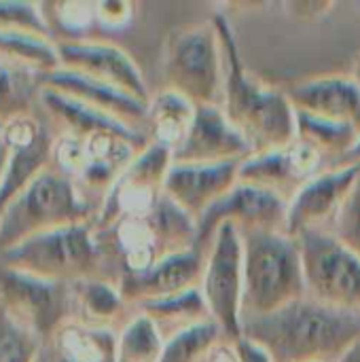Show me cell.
<instances>
[{
    "label": "cell",
    "mask_w": 360,
    "mask_h": 362,
    "mask_svg": "<svg viewBox=\"0 0 360 362\" xmlns=\"http://www.w3.org/2000/svg\"><path fill=\"white\" fill-rule=\"evenodd\" d=\"M212 23L221 38L225 81L221 108L242 132L252 153L282 148L295 142V106L286 91L274 89L257 78L244 64L236 40V30L225 15H214Z\"/></svg>",
    "instance_id": "1"
},
{
    "label": "cell",
    "mask_w": 360,
    "mask_h": 362,
    "mask_svg": "<svg viewBox=\"0 0 360 362\" xmlns=\"http://www.w3.org/2000/svg\"><path fill=\"white\" fill-rule=\"evenodd\" d=\"M242 335L276 362H337L360 339V316L303 297L269 316L244 320Z\"/></svg>",
    "instance_id": "2"
},
{
    "label": "cell",
    "mask_w": 360,
    "mask_h": 362,
    "mask_svg": "<svg viewBox=\"0 0 360 362\" xmlns=\"http://www.w3.org/2000/svg\"><path fill=\"white\" fill-rule=\"evenodd\" d=\"M244 250L242 318L269 316L306 297L301 250L293 235L272 229H238Z\"/></svg>",
    "instance_id": "3"
},
{
    "label": "cell",
    "mask_w": 360,
    "mask_h": 362,
    "mask_svg": "<svg viewBox=\"0 0 360 362\" xmlns=\"http://www.w3.org/2000/svg\"><path fill=\"white\" fill-rule=\"evenodd\" d=\"M93 216L95 210L79 185L49 165L2 212L0 252L40 231L87 223Z\"/></svg>",
    "instance_id": "4"
},
{
    "label": "cell",
    "mask_w": 360,
    "mask_h": 362,
    "mask_svg": "<svg viewBox=\"0 0 360 362\" xmlns=\"http://www.w3.org/2000/svg\"><path fill=\"white\" fill-rule=\"evenodd\" d=\"M98 235L93 221L40 231L2 250V265L70 284L98 278L104 257Z\"/></svg>",
    "instance_id": "5"
},
{
    "label": "cell",
    "mask_w": 360,
    "mask_h": 362,
    "mask_svg": "<svg viewBox=\"0 0 360 362\" xmlns=\"http://www.w3.org/2000/svg\"><path fill=\"white\" fill-rule=\"evenodd\" d=\"M161 68L168 89L185 95L195 106H221L225 64L212 21L172 30L163 45Z\"/></svg>",
    "instance_id": "6"
},
{
    "label": "cell",
    "mask_w": 360,
    "mask_h": 362,
    "mask_svg": "<svg viewBox=\"0 0 360 362\" xmlns=\"http://www.w3.org/2000/svg\"><path fill=\"white\" fill-rule=\"evenodd\" d=\"M306 278V297L360 316V257L333 231L308 229L295 235Z\"/></svg>",
    "instance_id": "7"
},
{
    "label": "cell",
    "mask_w": 360,
    "mask_h": 362,
    "mask_svg": "<svg viewBox=\"0 0 360 362\" xmlns=\"http://www.w3.org/2000/svg\"><path fill=\"white\" fill-rule=\"evenodd\" d=\"M0 308L40 341L53 339L74 318L72 284L0 263Z\"/></svg>",
    "instance_id": "8"
},
{
    "label": "cell",
    "mask_w": 360,
    "mask_h": 362,
    "mask_svg": "<svg viewBox=\"0 0 360 362\" xmlns=\"http://www.w3.org/2000/svg\"><path fill=\"white\" fill-rule=\"evenodd\" d=\"M199 291L206 299L210 318L223 329L229 341L244 333V250L238 227L221 225L208 246Z\"/></svg>",
    "instance_id": "9"
},
{
    "label": "cell",
    "mask_w": 360,
    "mask_h": 362,
    "mask_svg": "<svg viewBox=\"0 0 360 362\" xmlns=\"http://www.w3.org/2000/svg\"><path fill=\"white\" fill-rule=\"evenodd\" d=\"M172 165V151L151 142L117 178L93 216L95 231H108L119 221L149 216L163 195V182Z\"/></svg>",
    "instance_id": "10"
},
{
    "label": "cell",
    "mask_w": 360,
    "mask_h": 362,
    "mask_svg": "<svg viewBox=\"0 0 360 362\" xmlns=\"http://www.w3.org/2000/svg\"><path fill=\"white\" fill-rule=\"evenodd\" d=\"M289 199L276 191L255 185L238 182L216 204H212L197 218V248L208 250L216 229L221 225H233L238 229H272L286 231Z\"/></svg>",
    "instance_id": "11"
},
{
    "label": "cell",
    "mask_w": 360,
    "mask_h": 362,
    "mask_svg": "<svg viewBox=\"0 0 360 362\" xmlns=\"http://www.w3.org/2000/svg\"><path fill=\"white\" fill-rule=\"evenodd\" d=\"M359 172L360 163H337L306 180L289 199L286 233L295 238L308 229L331 231Z\"/></svg>",
    "instance_id": "12"
},
{
    "label": "cell",
    "mask_w": 360,
    "mask_h": 362,
    "mask_svg": "<svg viewBox=\"0 0 360 362\" xmlns=\"http://www.w3.org/2000/svg\"><path fill=\"white\" fill-rule=\"evenodd\" d=\"M57 53L62 68L79 70L83 74L110 83L146 104L153 98L140 66L119 45L106 40L66 38L57 42Z\"/></svg>",
    "instance_id": "13"
},
{
    "label": "cell",
    "mask_w": 360,
    "mask_h": 362,
    "mask_svg": "<svg viewBox=\"0 0 360 362\" xmlns=\"http://www.w3.org/2000/svg\"><path fill=\"white\" fill-rule=\"evenodd\" d=\"M2 138L11 146V159L0 185V216L6 206L53 163V144L45 125L30 115L4 123Z\"/></svg>",
    "instance_id": "14"
},
{
    "label": "cell",
    "mask_w": 360,
    "mask_h": 362,
    "mask_svg": "<svg viewBox=\"0 0 360 362\" xmlns=\"http://www.w3.org/2000/svg\"><path fill=\"white\" fill-rule=\"evenodd\" d=\"M206 252L197 246L168 255L138 274H121L119 291L127 303H146L180 295L202 284Z\"/></svg>",
    "instance_id": "15"
},
{
    "label": "cell",
    "mask_w": 360,
    "mask_h": 362,
    "mask_svg": "<svg viewBox=\"0 0 360 362\" xmlns=\"http://www.w3.org/2000/svg\"><path fill=\"white\" fill-rule=\"evenodd\" d=\"M252 155V146L242 132L225 117L216 104L195 106L193 125L182 144L172 151L176 163H219L242 161Z\"/></svg>",
    "instance_id": "16"
},
{
    "label": "cell",
    "mask_w": 360,
    "mask_h": 362,
    "mask_svg": "<svg viewBox=\"0 0 360 362\" xmlns=\"http://www.w3.org/2000/svg\"><path fill=\"white\" fill-rule=\"evenodd\" d=\"M244 161V159H242ZM242 161L219 163H176L172 161L163 193L195 221L238 185Z\"/></svg>",
    "instance_id": "17"
},
{
    "label": "cell",
    "mask_w": 360,
    "mask_h": 362,
    "mask_svg": "<svg viewBox=\"0 0 360 362\" xmlns=\"http://www.w3.org/2000/svg\"><path fill=\"white\" fill-rule=\"evenodd\" d=\"M297 110L350 123L360 132V85L352 74H327L293 83L286 89Z\"/></svg>",
    "instance_id": "18"
},
{
    "label": "cell",
    "mask_w": 360,
    "mask_h": 362,
    "mask_svg": "<svg viewBox=\"0 0 360 362\" xmlns=\"http://www.w3.org/2000/svg\"><path fill=\"white\" fill-rule=\"evenodd\" d=\"M36 95H38L45 112L51 115L64 127V134H72L79 138H87L93 134H117V136L132 140L140 148H146L151 144V140L144 138V134L138 132L134 125L87 104V102H81L64 91H57L53 87H38Z\"/></svg>",
    "instance_id": "19"
},
{
    "label": "cell",
    "mask_w": 360,
    "mask_h": 362,
    "mask_svg": "<svg viewBox=\"0 0 360 362\" xmlns=\"http://www.w3.org/2000/svg\"><path fill=\"white\" fill-rule=\"evenodd\" d=\"M38 87H53L57 91H64L81 102H87L129 125L136 127L138 121H146L149 117V104L134 98L132 93L104 83L100 78H93L89 74H83L79 70L70 68H57L49 74H42L38 78Z\"/></svg>",
    "instance_id": "20"
},
{
    "label": "cell",
    "mask_w": 360,
    "mask_h": 362,
    "mask_svg": "<svg viewBox=\"0 0 360 362\" xmlns=\"http://www.w3.org/2000/svg\"><path fill=\"white\" fill-rule=\"evenodd\" d=\"M57 356L68 362H117L119 335L112 329L68 320L53 337Z\"/></svg>",
    "instance_id": "21"
},
{
    "label": "cell",
    "mask_w": 360,
    "mask_h": 362,
    "mask_svg": "<svg viewBox=\"0 0 360 362\" xmlns=\"http://www.w3.org/2000/svg\"><path fill=\"white\" fill-rule=\"evenodd\" d=\"M238 182L269 189L291 199V195L303 185L293 163L291 144L282 148H272L263 153H252L240 163Z\"/></svg>",
    "instance_id": "22"
},
{
    "label": "cell",
    "mask_w": 360,
    "mask_h": 362,
    "mask_svg": "<svg viewBox=\"0 0 360 362\" xmlns=\"http://www.w3.org/2000/svg\"><path fill=\"white\" fill-rule=\"evenodd\" d=\"M195 119V104L185 95L161 89L149 102V125H151V142L166 146L168 151H176L187 138Z\"/></svg>",
    "instance_id": "23"
},
{
    "label": "cell",
    "mask_w": 360,
    "mask_h": 362,
    "mask_svg": "<svg viewBox=\"0 0 360 362\" xmlns=\"http://www.w3.org/2000/svg\"><path fill=\"white\" fill-rule=\"evenodd\" d=\"M0 57L38 78L62 68L57 42L45 34L19 28H0Z\"/></svg>",
    "instance_id": "24"
},
{
    "label": "cell",
    "mask_w": 360,
    "mask_h": 362,
    "mask_svg": "<svg viewBox=\"0 0 360 362\" xmlns=\"http://www.w3.org/2000/svg\"><path fill=\"white\" fill-rule=\"evenodd\" d=\"M72 303L74 320L104 329H112L127 305L119 286L102 278L72 282Z\"/></svg>",
    "instance_id": "25"
},
{
    "label": "cell",
    "mask_w": 360,
    "mask_h": 362,
    "mask_svg": "<svg viewBox=\"0 0 360 362\" xmlns=\"http://www.w3.org/2000/svg\"><path fill=\"white\" fill-rule=\"evenodd\" d=\"M138 312L149 316L159 331L163 333V337H172L174 333L189 329L193 325L212 320L206 299L197 288H189L180 295L174 297H166V299H155V301H146L138 305Z\"/></svg>",
    "instance_id": "26"
},
{
    "label": "cell",
    "mask_w": 360,
    "mask_h": 362,
    "mask_svg": "<svg viewBox=\"0 0 360 362\" xmlns=\"http://www.w3.org/2000/svg\"><path fill=\"white\" fill-rule=\"evenodd\" d=\"M295 140H301L314 146L318 153L327 157H339V163L348 157V153L359 142L360 132L350 123H339L331 119H323L295 108Z\"/></svg>",
    "instance_id": "27"
},
{
    "label": "cell",
    "mask_w": 360,
    "mask_h": 362,
    "mask_svg": "<svg viewBox=\"0 0 360 362\" xmlns=\"http://www.w3.org/2000/svg\"><path fill=\"white\" fill-rule=\"evenodd\" d=\"M227 339L223 329L214 320H206L182 329L166 339L159 362H202L208 361L210 352Z\"/></svg>",
    "instance_id": "28"
},
{
    "label": "cell",
    "mask_w": 360,
    "mask_h": 362,
    "mask_svg": "<svg viewBox=\"0 0 360 362\" xmlns=\"http://www.w3.org/2000/svg\"><path fill=\"white\" fill-rule=\"evenodd\" d=\"M166 337L144 314H136L119 333L117 362H159Z\"/></svg>",
    "instance_id": "29"
},
{
    "label": "cell",
    "mask_w": 360,
    "mask_h": 362,
    "mask_svg": "<svg viewBox=\"0 0 360 362\" xmlns=\"http://www.w3.org/2000/svg\"><path fill=\"white\" fill-rule=\"evenodd\" d=\"M34 81H38V76L0 57V121L2 123L28 115Z\"/></svg>",
    "instance_id": "30"
},
{
    "label": "cell",
    "mask_w": 360,
    "mask_h": 362,
    "mask_svg": "<svg viewBox=\"0 0 360 362\" xmlns=\"http://www.w3.org/2000/svg\"><path fill=\"white\" fill-rule=\"evenodd\" d=\"M42 341L0 308V362H38Z\"/></svg>",
    "instance_id": "31"
},
{
    "label": "cell",
    "mask_w": 360,
    "mask_h": 362,
    "mask_svg": "<svg viewBox=\"0 0 360 362\" xmlns=\"http://www.w3.org/2000/svg\"><path fill=\"white\" fill-rule=\"evenodd\" d=\"M0 28H19L45 36L51 32L45 4L28 0H0Z\"/></svg>",
    "instance_id": "32"
},
{
    "label": "cell",
    "mask_w": 360,
    "mask_h": 362,
    "mask_svg": "<svg viewBox=\"0 0 360 362\" xmlns=\"http://www.w3.org/2000/svg\"><path fill=\"white\" fill-rule=\"evenodd\" d=\"M331 231L360 257V172L346 204L342 206Z\"/></svg>",
    "instance_id": "33"
},
{
    "label": "cell",
    "mask_w": 360,
    "mask_h": 362,
    "mask_svg": "<svg viewBox=\"0 0 360 362\" xmlns=\"http://www.w3.org/2000/svg\"><path fill=\"white\" fill-rule=\"evenodd\" d=\"M51 165L57 168L59 172H64L66 176H70L72 180H76L81 176V172L87 168L85 140L79 136H72V134H62L59 138H55Z\"/></svg>",
    "instance_id": "34"
},
{
    "label": "cell",
    "mask_w": 360,
    "mask_h": 362,
    "mask_svg": "<svg viewBox=\"0 0 360 362\" xmlns=\"http://www.w3.org/2000/svg\"><path fill=\"white\" fill-rule=\"evenodd\" d=\"M55 19L68 32H83L95 21V2L85 0H66L53 4Z\"/></svg>",
    "instance_id": "35"
},
{
    "label": "cell",
    "mask_w": 360,
    "mask_h": 362,
    "mask_svg": "<svg viewBox=\"0 0 360 362\" xmlns=\"http://www.w3.org/2000/svg\"><path fill=\"white\" fill-rule=\"evenodd\" d=\"M134 2L127 0H100L95 2V21L106 30H121L134 19Z\"/></svg>",
    "instance_id": "36"
},
{
    "label": "cell",
    "mask_w": 360,
    "mask_h": 362,
    "mask_svg": "<svg viewBox=\"0 0 360 362\" xmlns=\"http://www.w3.org/2000/svg\"><path fill=\"white\" fill-rule=\"evenodd\" d=\"M233 348L238 352L240 362H276L274 356L261 344H257V341H252V339H248L244 335L233 341Z\"/></svg>",
    "instance_id": "37"
},
{
    "label": "cell",
    "mask_w": 360,
    "mask_h": 362,
    "mask_svg": "<svg viewBox=\"0 0 360 362\" xmlns=\"http://www.w3.org/2000/svg\"><path fill=\"white\" fill-rule=\"evenodd\" d=\"M331 2H291L289 11L295 17H303V19H318L323 13L327 15V11L331 8Z\"/></svg>",
    "instance_id": "38"
},
{
    "label": "cell",
    "mask_w": 360,
    "mask_h": 362,
    "mask_svg": "<svg viewBox=\"0 0 360 362\" xmlns=\"http://www.w3.org/2000/svg\"><path fill=\"white\" fill-rule=\"evenodd\" d=\"M208 362H240L233 341H221L208 356Z\"/></svg>",
    "instance_id": "39"
},
{
    "label": "cell",
    "mask_w": 360,
    "mask_h": 362,
    "mask_svg": "<svg viewBox=\"0 0 360 362\" xmlns=\"http://www.w3.org/2000/svg\"><path fill=\"white\" fill-rule=\"evenodd\" d=\"M8 159H11V146H8V144H6V140L0 136V185H2V180H4Z\"/></svg>",
    "instance_id": "40"
},
{
    "label": "cell",
    "mask_w": 360,
    "mask_h": 362,
    "mask_svg": "<svg viewBox=\"0 0 360 362\" xmlns=\"http://www.w3.org/2000/svg\"><path fill=\"white\" fill-rule=\"evenodd\" d=\"M337 362H360V339H356V341L342 354V358Z\"/></svg>",
    "instance_id": "41"
},
{
    "label": "cell",
    "mask_w": 360,
    "mask_h": 362,
    "mask_svg": "<svg viewBox=\"0 0 360 362\" xmlns=\"http://www.w3.org/2000/svg\"><path fill=\"white\" fill-rule=\"evenodd\" d=\"M342 163H360V138H359V142L354 144V148L348 153V157H346Z\"/></svg>",
    "instance_id": "42"
},
{
    "label": "cell",
    "mask_w": 360,
    "mask_h": 362,
    "mask_svg": "<svg viewBox=\"0 0 360 362\" xmlns=\"http://www.w3.org/2000/svg\"><path fill=\"white\" fill-rule=\"evenodd\" d=\"M352 78L360 85V53L354 57V64H352Z\"/></svg>",
    "instance_id": "43"
},
{
    "label": "cell",
    "mask_w": 360,
    "mask_h": 362,
    "mask_svg": "<svg viewBox=\"0 0 360 362\" xmlns=\"http://www.w3.org/2000/svg\"><path fill=\"white\" fill-rule=\"evenodd\" d=\"M2 132H4V123L0 121V136H2Z\"/></svg>",
    "instance_id": "44"
},
{
    "label": "cell",
    "mask_w": 360,
    "mask_h": 362,
    "mask_svg": "<svg viewBox=\"0 0 360 362\" xmlns=\"http://www.w3.org/2000/svg\"><path fill=\"white\" fill-rule=\"evenodd\" d=\"M55 362H68V361H64V358H59V356H57V361Z\"/></svg>",
    "instance_id": "45"
}]
</instances>
